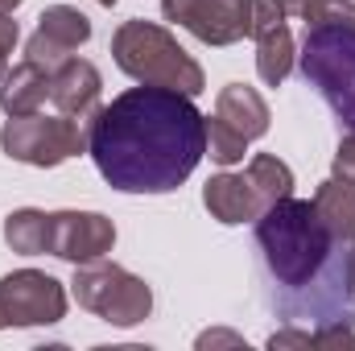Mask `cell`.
I'll list each match as a JSON object with an SVG mask.
<instances>
[{
	"mask_svg": "<svg viewBox=\"0 0 355 351\" xmlns=\"http://www.w3.org/2000/svg\"><path fill=\"white\" fill-rule=\"evenodd\" d=\"M314 348H352V351H355L352 318H335V323H322V327L314 331Z\"/></svg>",
	"mask_w": 355,
	"mask_h": 351,
	"instance_id": "cell-20",
	"label": "cell"
},
{
	"mask_svg": "<svg viewBox=\"0 0 355 351\" xmlns=\"http://www.w3.org/2000/svg\"><path fill=\"white\" fill-rule=\"evenodd\" d=\"M268 348H272V351H285V348H314V335H310V331H297V327H289V331H277V335L268 339Z\"/></svg>",
	"mask_w": 355,
	"mask_h": 351,
	"instance_id": "cell-23",
	"label": "cell"
},
{
	"mask_svg": "<svg viewBox=\"0 0 355 351\" xmlns=\"http://www.w3.org/2000/svg\"><path fill=\"white\" fill-rule=\"evenodd\" d=\"M50 99V71L37 67V62H21L12 71H4L0 79V108L4 116H29V112H42V103Z\"/></svg>",
	"mask_w": 355,
	"mask_h": 351,
	"instance_id": "cell-14",
	"label": "cell"
},
{
	"mask_svg": "<svg viewBox=\"0 0 355 351\" xmlns=\"http://www.w3.org/2000/svg\"><path fill=\"white\" fill-rule=\"evenodd\" d=\"M335 178H343V182L355 186V132L339 145V153H335Z\"/></svg>",
	"mask_w": 355,
	"mask_h": 351,
	"instance_id": "cell-22",
	"label": "cell"
},
{
	"mask_svg": "<svg viewBox=\"0 0 355 351\" xmlns=\"http://www.w3.org/2000/svg\"><path fill=\"white\" fill-rule=\"evenodd\" d=\"M257 244L268 281L281 289L285 314H310L314 323L352 318V298L343 281V244L318 219L310 198H277L257 215Z\"/></svg>",
	"mask_w": 355,
	"mask_h": 351,
	"instance_id": "cell-2",
	"label": "cell"
},
{
	"mask_svg": "<svg viewBox=\"0 0 355 351\" xmlns=\"http://www.w3.org/2000/svg\"><path fill=\"white\" fill-rule=\"evenodd\" d=\"M99 87H103V79L87 58L71 54L58 71H50V99L58 103L62 116H75V120L91 124V116L99 112Z\"/></svg>",
	"mask_w": 355,
	"mask_h": 351,
	"instance_id": "cell-12",
	"label": "cell"
},
{
	"mask_svg": "<svg viewBox=\"0 0 355 351\" xmlns=\"http://www.w3.org/2000/svg\"><path fill=\"white\" fill-rule=\"evenodd\" d=\"M257 0H162L166 21H178L207 46H232L252 33Z\"/></svg>",
	"mask_w": 355,
	"mask_h": 351,
	"instance_id": "cell-8",
	"label": "cell"
},
{
	"mask_svg": "<svg viewBox=\"0 0 355 351\" xmlns=\"http://www.w3.org/2000/svg\"><path fill=\"white\" fill-rule=\"evenodd\" d=\"M116 244V223L99 211H54L50 215V257L87 264L107 257Z\"/></svg>",
	"mask_w": 355,
	"mask_h": 351,
	"instance_id": "cell-9",
	"label": "cell"
},
{
	"mask_svg": "<svg viewBox=\"0 0 355 351\" xmlns=\"http://www.w3.org/2000/svg\"><path fill=\"white\" fill-rule=\"evenodd\" d=\"M207 348H244L248 351V343L240 335H232V331H207V335H198V351H207Z\"/></svg>",
	"mask_w": 355,
	"mask_h": 351,
	"instance_id": "cell-25",
	"label": "cell"
},
{
	"mask_svg": "<svg viewBox=\"0 0 355 351\" xmlns=\"http://www.w3.org/2000/svg\"><path fill=\"white\" fill-rule=\"evenodd\" d=\"M215 116L223 124H232L244 141H257L268 132V103L244 83H227L219 91V103H215Z\"/></svg>",
	"mask_w": 355,
	"mask_h": 351,
	"instance_id": "cell-15",
	"label": "cell"
},
{
	"mask_svg": "<svg viewBox=\"0 0 355 351\" xmlns=\"http://www.w3.org/2000/svg\"><path fill=\"white\" fill-rule=\"evenodd\" d=\"M67 314V289L50 273L17 268L0 277V318L4 327H54Z\"/></svg>",
	"mask_w": 355,
	"mask_h": 351,
	"instance_id": "cell-7",
	"label": "cell"
},
{
	"mask_svg": "<svg viewBox=\"0 0 355 351\" xmlns=\"http://www.w3.org/2000/svg\"><path fill=\"white\" fill-rule=\"evenodd\" d=\"M252 37H257V71L268 87H281L293 71V33L285 25V12L272 0H257L252 8Z\"/></svg>",
	"mask_w": 355,
	"mask_h": 351,
	"instance_id": "cell-11",
	"label": "cell"
},
{
	"mask_svg": "<svg viewBox=\"0 0 355 351\" xmlns=\"http://www.w3.org/2000/svg\"><path fill=\"white\" fill-rule=\"evenodd\" d=\"M99 4H107V8H112V4H116V0H99Z\"/></svg>",
	"mask_w": 355,
	"mask_h": 351,
	"instance_id": "cell-28",
	"label": "cell"
},
{
	"mask_svg": "<svg viewBox=\"0 0 355 351\" xmlns=\"http://www.w3.org/2000/svg\"><path fill=\"white\" fill-rule=\"evenodd\" d=\"M207 153H211L219 166H236V162H244L248 141H244L232 124H223L219 116H211V120H207Z\"/></svg>",
	"mask_w": 355,
	"mask_h": 351,
	"instance_id": "cell-19",
	"label": "cell"
},
{
	"mask_svg": "<svg viewBox=\"0 0 355 351\" xmlns=\"http://www.w3.org/2000/svg\"><path fill=\"white\" fill-rule=\"evenodd\" d=\"M314 207H318V219L327 223V232L339 240V244H352L355 240V186L343 178H331L318 186L314 194Z\"/></svg>",
	"mask_w": 355,
	"mask_h": 351,
	"instance_id": "cell-16",
	"label": "cell"
},
{
	"mask_svg": "<svg viewBox=\"0 0 355 351\" xmlns=\"http://www.w3.org/2000/svg\"><path fill=\"white\" fill-rule=\"evenodd\" d=\"M0 331H4V318H0Z\"/></svg>",
	"mask_w": 355,
	"mask_h": 351,
	"instance_id": "cell-29",
	"label": "cell"
},
{
	"mask_svg": "<svg viewBox=\"0 0 355 351\" xmlns=\"http://www.w3.org/2000/svg\"><path fill=\"white\" fill-rule=\"evenodd\" d=\"M71 289H75L83 310H91L95 318H103L112 327H137L153 310V289L141 277H132L128 268L103 261V257L79 264Z\"/></svg>",
	"mask_w": 355,
	"mask_h": 351,
	"instance_id": "cell-5",
	"label": "cell"
},
{
	"mask_svg": "<svg viewBox=\"0 0 355 351\" xmlns=\"http://www.w3.org/2000/svg\"><path fill=\"white\" fill-rule=\"evenodd\" d=\"M285 17H302L306 25H318L322 17H327V8H331V0H272Z\"/></svg>",
	"mask_w": 355,
	"mask_h": 351,
	"instance_id": "cell-21",
	"label": "cell"
},
{
	"mask_svg": "<svg viewBox=\"0 0 355 351\" xmlns=\"http://www.w3.org/2000/svg\"><path fill=\"white\" fill-rule=\"evenodd\" d=\"M17 4H21V0H0V17H8V12H12Z\"/></svg>",
	"mask_w": 355,
	"mask_h": 351,
	"instance_id": "cell-27",
	"label": "cell"
},
{
	"mask_svg": "<svg viewBox=\"0 0 355 351\" xmlns=\"http://www.w3.org/2000/svg\"><path fill=\"white\" fill-rule=\"evenodd\" d=\"M112 58L124 75H132L137 83H153V87H170L182 95H198L207 87L202 67L178 46L170 29L153 25V21H124L112 33Z\"/></svg>",
	"mask_w": 355,
	"mask_h": 351,
	"instance_id": "cell-4",
	"label": "cell"
},
{
	"mask_svg": "<svg viewBox=\"0 0 355 351\" xmlns=\"http://www.w3.org/2000/svg\"><path fill=\"white\" fill-rule=\"evenodd\" d=\"M17 21L12 17H0V79H4V71H8V54H12V46H17Z\"/></svg>",
	"mask_w": 355,
	"mask_h": 351,
	"instance_id": "cell-24",
	"label": "cell"
},
{
	"mask_svg": "<svg viewBox=\"0 0 355 351\" xmlns=\"http://www.w3.org/2000/svg\"><path fill=\"white\" fill-rule=\"evenodd\" d=\"M302 75L355 132V0H331L318 25H306Z\"/></svg>",
	"mask_w": 355,
	"mask_h": 351,
	"instance_id": "cell-3",
	"label": "cell"
},
{
	"mask_svg": "<svg viewBox=\"0 0 355 351\" xmlns=\"http://www.w3.org/2000/svg\"><path fill=\"white\" fill-rule=\"evenodd\" d=\"M4 244H8L12 252H21V257H42V252H50V215H46V211H33V207L12 211V215L4 219Z\"/></svg>",
	"mask_w": 355,
	"mask_h": 351,
	"instance_id": "cell-17",
	"label": "cell"
},
{
	"mask_svg": "<svg viewBox=\"0 0 355 351\" xmlns=\"http://www.w3.org/2000/svg\"><path fill=\"white\" fill-rule=\"evenodd\" d=\"M343 281H347V298L355 302V240L347 248V257H343Z\"/></svg>",
	"mask_w": 355,
	"mask_h": 351,
	"instance_id": "cell-26",
	"label": "cell"
},
{
	"mask_svg": "<svg viewBox=\"0 0 355 351\" xmlns=\"http://www.w3.org/2000/svg\"><path fill=\"white\" fill-rule=\"evenodd\" d=\"M87 153L124 194H170L207 153V116L182 91L141 83L91 116Z\"/></svg>",
	"mask_w": 355,
	"mask_h": 351,
	"instance_id": "cell-1",
	"label": "cell"
},
{
	"mask_svg": "<svg viewBox=\"0 0 355 351\" xmlns=\"http://www.w3.org/2000/svg\"><path fill=\"white\" fill-rule=\"evenodd\" d=\"M0 149L12 162L50 170V166H62L67 157L87 153V120H75V116H42V112L8 116L4 128H0Z\"/></svg>",
	"mask_w": 355,
	"mask_h": 351,
	"instance_id": "cell-6",
	"label": "cell"
},
{
	"mask_svg": "<svg viewBox=\"0 0 355 351\" xmlns=\"http://www.w3.org/2000/svg\"><path fill=\"white\" fill-rule=\"evenodd\" d=\"M87 37H91L87 17L79 8H71V4H54V8H46L37 17V33L29 37L25 58L37 62V67H46V71H58Z\"/></svg>",
	"mask_w": 355,
	"mask_h": 351,
	"instance_id": "cell-10",
	"label": "cell"
},
{
	"mask_svg": "<svg viewBox=\"0 0 355 351\" xmlns=\"http://www.w3.org/2000/svg\"><path fill=\"white\" fill-rule=\"evenodd\" d=\"M202 203H207V211H211L219 223H227V228L252 223V219L265 211L261 198H257V190H252V182L244 174H215L202 186Z\"/></svg>",
	"mask_w": 355,
	"mask_h": 351,
	"instance_id": "cell-13",
	"label": "cell"
},
{
	"mask_svg": "<svg viewBox=\"0 0 355 351\" xmlns=\"http://www.w3.org/2000/svg\"><path fill=\"white\" fill-rule=\"evenodd\" d=\"M244 178L252 182L261 207H272L277 198H289V194H293V170H289L281 157H272V153H257V157L248 162V174Z\"/></svg>",
	"mask_w": 355,
	"mask_h": 351,
	"instance_id": "cell-18",
	"label": "cell"
}]
</instances>
